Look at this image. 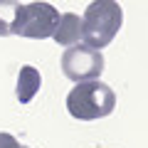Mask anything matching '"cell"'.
<instances>
[{"instance_id": "obj_1", "label": "cell", "mask_w": 148, "mask_h": 148, "mask_svg": "<svg viewBox=\"0 0 148 148\" xmlns=\"http://www.w3.org/2000/svg\"><path fill=\"white\" fill-rule=\"evenodd\" d=\"M123 25V10L119 0H91L82 15V40L86 47L104 49L114 42Z\"/></svg>"}, {"instance_id": "obj_2", "label": "cell", "mask_w": 148, "mask_h": 148, "mask_svg": "<svg viewBox=\"0 0 148 148\" xmlns=\"http://www.w3.org/2000/svg\"><path fill=\"white\" fill-rule=\"evenodd\" d=\"M116 106V94L109 84L99 79H86L77 82L72 91L67 94V111L69 116L79 121H96L106 119Z\"/></svg>"}, {"instance_id": "obj_3", "label": "cell", "mask_w": 148, "mask_h": 148, "mask_svg": "<svg viewBox=\"0 0 148 148\" xmlns=\"http://www.w3.org/2000/svg\"><path fill=\"white\" fill-rule=\"evenodd\" d=\"M59 22V10L45 0H32L20 5L12 25V35L25 37V40H45L52 37L54 27Z\"/></svg>"}, {"instance_id": "obj_4", "label": "cell", "mask_w": 148, "mask_h": 148, "mask_svg": "<svg viewBox=\"0 0 148 148\" xmlns=\"http://www.w3.org/2000/svg\"><path fill=\"white\" fill-rule=\"evenodd\" d=\"M62 72L67 79L86 82V79H99L104 74V57L101 49L86 47V45H72L62 54Z\"/></svg>"}, {"instance_id": "obj_5", "label": "cell", "mask_w": 148, "mask_h": 148, "mask_svg": "<svg viewBox=\"0 0 148 148\" xmlns=\"http://www.w3.org/2000/svg\"><path fill=\"white\" fill-rule=\"evenodd\" d=\"M52 40L62 47H72V45H79L82 40V17L77 12H64L59 15V22L52 32Z\"/></svg>"}, {"instance_id": "obj_6", "label": "cell", "mask_w": 148, "mask_h": 148, "mask_svg": "<svg viewBox=\"0 0 148 148\" xmlns=\"http://www.w3.org/2000/svg\"><path fill=\"white\" fill-rule=\"evenodd\" d=\"M42 86V74L40 69H35L32 64H25L20 67V74H17V86H15V96L20 104H30L35 99V94Z\"/></svg>"}, {"instance_id": "obj_7", "label": "cell", "mask_w": 148, "mask_h": 148, "mask_svg": "<svg viewBox=\"0 0 148 148\" xmlns=\"http://www.w3.org/2000/svg\"><path fill=\"white\" fill-rule=\"evenodd\" d=\"M20 0H0V37H10L15 25Z\"/></svg>"}, {"instance_id": "obj_8", "label": "cell", "mask_w": 148, "mask_h": 148, "mask_svg": "<svg viewBox=\"0 0 148 148\" xmlns=\"http://www.w3.org/2000/svg\"><path fill=\"white\" fill-rule=\"evenodd\" d=\"M15 146H17V138L12 133L0 131V148H15Z\"/></svg>"}, {"instance_id": "obj_9", "label": "cell", "mask_w": 148, "mask_h": 148, "mask_svg": "<svg viewBox=\"0 0 148 148\" xmlns=\"http://www.w3.org/2000/svg\"><path fill=\"white\" fill-rule=\"evenodd\" d=\"M15 148H27V146H20V143H17V146H15Z\"/></svg>"}]
</instances>
